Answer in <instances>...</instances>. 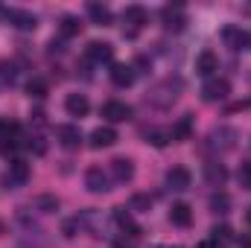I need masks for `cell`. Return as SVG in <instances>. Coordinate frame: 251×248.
Listing matches in <instances>:
<instances>
[{"label": "cell", "instance_id": "cell-1", "mask_svg": "<svg viewBox=\"0 0 251 248\" xmlns=\"http://www.w3.org/2000/svg\"><path fill=\"white\" fill-rule=\"evenodd\" d=\"M178 91H181V79H164V82H158L152 91H149V97H146V102H152L155 108H170L176 99H178Z\"/></svg>", "mask_w": 251, "mask_h": 248}, {"label": "cell", "instance_id": "cell-2", "mask_svg": "<svg viewBox=\"0 0 251 248\" xmlns=\"http://www.w3.org/2000/svg\"><path fill=\"white\" fill-rule=\"evenodd\" d=\"M26 181H29V164L26 161H12L9 170L3 173V184L9 187V190H18V187H24Z\"/></svg>", "mask_w": 251, "mask_h": 248}, {"label": "cell", "instance_id": "cell-3", "mask_svg": "<svg viewBox=\"0 0 251 248\" xmlns=\"http://www.w3.org/2000/svg\"><path fill=\"white\" fill-rule=\"evenodd\" d=\"M85 187H88L91 193H108V190H111V175H108L102 167H91V170L85 173Z\"/></svg>", "mask_w": 251, "mask_h": 248}, {"label": "cell", "instance_id": "cell-4", "mask_svg": "<svg viewBox=\"0 0 251 248\" xmlns=\"http://www.w3.org/2000/svg\"><path fill=\"white\" fill-rule=\"evenodd\" d=\"M228 94H231V82H228V79H210V82L201 88V99H204V102L228 99Z\"/></svg>", "mask_w": 251, "mask_h": 248}, {"label": "cell", "instance_id": "cell-5", "mask_svg": "<svg viewBox=\"0 0 251 248\" xmlns=\"http://www.w3.org/2000/svg\"><path fill=\"white\" fill-rule=\"evenodd\" d=\"M131 105H126L120 99H108L105 105H102V117L108 120V123H126V120H131Z\"/></svg>", "mask_w": 251, "mask_h": 248}, {"label": "cell", "instance_id": "cell-6", "mask_svg": "<svg viewBox=\"0 0 251 248\" xmlns=\"http://www.w3.org/2000/svg\"><path fill=\"white\" fill-rule=\"evenodd\" d=\"M108 175H111V181H117V184H128V181L134 178V164H131L128 158H114Z\"/></svg>", "mask_w": 251, "mask_h": 248}, {"label": "cell", "instance_id": "cell-7", "mask_svg": "<svg viewBox=\"0 0 251 248\" xmlns=\"http://www.w3.org/2000/svg\"><path fill=\"white\" fill-rule=\"evenodd\" d=\"M85 53H88V59L94 64H108L114 59V47H111L108 41H91Z\"/></svg>", "mask_w": 251, "mask_h": 248}, {"label": "cell", "instance_id": "cell-8", "mask_svg": "<svg viewBox=\"0 0 251 248\" xmlns=\"http://www.w3.org/2000/svg\"><path fill=\"white\" fill-rule=\"evenodd\" d=\"M12 26H18V29H24V32H32L35 26H38V18L32 15V12H26V9H9V18H6Z\"/></svg>", "mask_w": 251, "mask_h": 248}, {"label": "cell", "instance_id": "cell-9", "mask_svg": "<svg viewBox=\"0 0 251 248\" xmlns=\"http://www.w3.org/2000/svg\"><path fill=\"white\" fill-rule=\"evenodd\" d=\"M88 143H91V149H108V146L117 143V131L111 125H100V128L91 131V140Z\"/></svg>", "mask_w": 251, "mask_h": 248}, {"label": "cell", "instance_id": "cell-10", "mask_svg": "<svg viewBox=\"0 0 251 248\" xmlns=\"http://www.w3.org/2000/svg\"><path fill=\"white\" fill-rule=\"evenodd\" d=\"M216 70H219V59H216V53H213V50H201V53L196 56V73H199V76L210 79Z\"/></svg>", "mask_w": 251, "mask_h": 248}, {"label": "cell", "instance_id": "cell-11", "mask_svg": "<svg viewBox=\"0 0 251 248\" xmlns=\"http://www.w3.org/2000/svg\"><path fill=\"white\" fill-rule=\"evenodd\" d=\"M114 222H117V228L123 234H128V240H137L140 237V225H134V219H131V213L126 207H114Z\"/></svg>", "mask_w": 251, "mask_h": 248}, {"label": "cell", "instance_id": "cell-12", "mask_svg": "<svg viewBox=\"0 0 251 248\" xmlns=\"http://www.w3.org/2000/svg\"><path fill=\"white\" fill-rule=\"evenodd\" d=\"M222 41L231 50H249V32H243L240 26H225L222 29Z\"/></svg>", "mask_w": 251, "mask_h": 248}, {"label": "cell", "instance_id": "cell-13", "mask_svg": "<svg viewBox=\"0 0 251 248\" xmlns=\"http://www.w3.org/2000/svg\"><path fill=\"white\" fill-rule=\"evenodd\" d=\"M193 184V175H190V170L187 167H173L170 173H167V187L170 190H187V187Z\"/></svg>", "mask_w": 251, "mask_h": 248}, {"label": "cell", "instance_id": "cell-14", "mask_svg": "<svg viewBox=\"0 0 251 248\" xmlns=\"http://www.w3.org/2000/svg\"><path fill=\"white\" fill-rule=\"evenodd\" d=\"M161 18H164V26L167 29H184V24H187V18H184V9L181 6H164V12H161Z\"/></svg>", "mask_w": 251, "mask_h": 248}, {"label": "cell", "instance_id": "cell-15", "mask_svg": "<svg viewBox=\"0 0 251 248\" xmlns=\"http://www.w3.org/2000/svg\"><path fill=\"white\" fill-rule=\"evenodd\" d=\"M64 108H67V114H70V117H85V114L91 111V102H88V97H85V94H67Z\"/></svg>", "mask_w": 251, "mask_h": 248}, {"label": "cell", "instance_id": "cell-16", "mask_svg": "<svg viewBox=\"0 0 251 248\" xmlns=\"http://www.w3.org/2000/svg\"><path fill=\"white\" fill-rule=\"evenodd\" d=\"M56 134H59V143H62L64 149H76V146L82 143V131H79V125H59Z\"/></svg>", "mask_w": 251, "mask_h": 248}, {"label": "cell", "instance_id": "cell-17", "mask_svg": "<svg viewBox=\"0 0 251 248\" xmlns=\"http://www.w3.org/2000/svg\"><path fill=\"white\" fill-rule=\"evenodd\" d=\"M170 222L178 225V228H190V222H193V210H190V204L176 201V204L170 207Z\"/></svg>", "mask_w": 251, "mask_h": 248}, {"label": "cell", "instance_id": "cell-18", "mask_svg": "<svg viewBox=\"0 0 251 248\" xmlns=\"http://www.w3.org/2000/svg\"><path fill=\"white\" fill-rule=\"evenodd\" d=\"M213 146L216 149H234V140H237V128H228V125H219L213 134H210Z\"/></svg>", "mask_w": 251, "mask_h": 248}, {"label": "cell", "instance_id": "cell-19", "mask_svg": "<svg viewBox=\"0 0 251 248\" xmlns=\"http://www.w3.org/2000/svg\"><path fill=\"white\" fill-rule=\"evenodd\" d=\"M204 178H207L210 187H222L225 181H228V170H225L222 164L210 161V164H204Z\"/></svg>", "mask_w": 251, "mask_h": 248}, {"label": "cell", "instance_id": "cell-20", "mask_svg": "<svg viewBox=\"0 0 251 248\" xmlns=\"http://www.w3.org/2000/svg\"><path fill=\"white\" fill-rule=\"evenodd\" d=\"M111 82H114L117 88H128V85L134 82V67H131V64H114V67H111Z\"/></svg>", "mask_w": 251, "mask_h": 248}, {"label": "cell", "instance_id": "cell-21", "mask_svg": "<svg viewBox=\"0 0 251 248\" xmlns=\"http://www.w3.org/2000/svg\"><path fill=\"white\" fill-rule=\"evenodd\" d=\"M88 18H91L97 26H108V24H111V9L102 6V3H88Z\"/></svg>", "mask_w": 251, "mask_h": 248}, {"label": "cell", "instance_id": "cell-22", "mask_svg": "<svg viewBox=\"0 0 251 248\" xmlns=\"http://www.w3.org/2000/svg\"><path fill=\"white\" fill-rule=\"evenodd\" d=\"M123 21H126V24H131V32H134L137 26H143V24H146V12H143L140 6H126Z\"/></svg>", "mask_w": 251, "mask_h": 248}, {"label": "cell", "instance_id": "cell-23", "mask_svg": "<svg viewBox=\"0 0 251 248\" xmlns=\"http://www.w3.org/2000/svg\"><path fill=\"white\" fill-rule=\"evenodd\" d=\"M59 29H62L64 38H73V35H79V29H82V24H79V18L76 15H64L62 24H59Z\"/></svg>", "mask_w": 251, "mask_h": 248}, {"label": "cell", "instance_id": "cell-24", "mask_svg": "<svg viewBox=\"0 0 251 248\" xmlns=\"http://www.w3.org/2000/svg\"><path fill=\"white\" fill-rule=\"evenodd\" d=\"M190 131H193V120H190V117H181L178 123L173 125V131H170V140H187Z\"/></svg>", "mask_w": 251, "mask_h": 248}, {"label": "cell", "instance_id": "cell-25", "mask_svg": "<svg viewBox=\"0 0 251 248\" xmlns=\"http://www.w3.org/2000/svg\"><path fill=\"white\" fill-rule=\"evenodd\" d=\"M210 240H213L216 246H225V243L234 240V231H231L228 225H213V228H210Z\"/></svg>", "mask_w": 251, "mask_h": 248}, {"label": "cell", "instance_id": "cell-26", "mask_svg": "<svg viewBox=\"0 0 251 248\" xmlns=\"http://www.w3.org/2000/svg\"><path fill=\"white\" fill-rule=\"evenodd\" d=\"M82 228H85V219H82V216H73V219H67V222L62 225V237L64 240H73Z\"/></svg>", "mask_w": 251, "mask_h": 248}, {"label": "cell", "instance_id": "cell-27", "mask_svg": "<svg viewBox=\"0 0 251 248\" xmlns=\"http://www.w3.org/2000/svg\"><path fill=\"white\" fill-rule=\"evenodd\" d=\"M146 143H152V146L164 149V146L170 143V134H167L164 128H149V131H146Z\"/></svg>", "mask_w": 251, "mask_h": 248}, {"label": "cell", "instance_id": "cell-28", "mask_svg": "<svg viewBox=\"0 0 251 248\" xmlns=\"http://www.w3.org/2000/svg\"><path fill=\"white\" fill-rule=\"evenodd\" d=\"M35 210H41V213H56V210H59V198H56V196H38V198H35Z\"/></svg>", "mask_w": 251, "mask_h": 248}, {"label": "cell", "instance_id": "cell-29", "mask_svg": "<svg viewBox=\"0 0 251 248\" xmlns=\"http://www.w3.org/2000/svg\"><path fill=\"white\" fill-rule=\"evenodd\" d=\"M228 207H231L228 193H213V196H210V210H213V213H228Z\"/></svg>", "mask_w": 251, "mask_h": 248}, {"label": "cell", "instance_id": "cell-30", "mask_svg": "<svg viewBox=\"0 0 251 248\" xmlns=\"http://www.w3.org/2000/svg\"><path fill=\"white\" fill-rule=\"evenodd\" d=\"M0 79H3L6 85H12V82L18 79V67H15V62H6V59H0Z\"/></svg>", "mask_w": 251, "mask_h": 248}, {"label": "cell", "instance_id": "cell-31", "mask_svg": "<svg viewBox=\"0 0 251 248\" xmlns=\"http://www.w3.org/2000/svg\"><path fill=\"white\" fill-rule=\"evenodd\" d=\"M26 94L35 97V99H44V97H47V82H44V79H32V82L26 85Z\"/></svg>", "mask_w": 251, "mask_h": 248}, {"label": "cell", "instance_id": "cell-32", "mask_svg": "<svg viewBox=\"0 0 251 248\" xmlns=\"http://www.w3.org/2000/svg\"><path fill=\"white\" fill-rule=\"evenodd\" d=\"M240 187H246V190H251V161H246L243 167H240Z\"/></svg>", "mask_w": 251, "mask_h": 248}, {"label": "cell", "instance_id": "cell-33", "mask_svg": "<svg viewBox=\"0 0 251 248\" xmlns=\"http://www.w3.org/2000/svg\"><path fill=\"white\" fill-rule=\"evenodd\" d=\"M149 204H152L149 196H134V198H131V207H134V210H149Z\"/></svg>", "mask_w": 251, "mask_h": 248}, {"label": "cell", "instance_id": "cell-34", "mask_svg": "<svg viewBox=\"0 0 251 248\" xmlns=\"http://www.w3.org/2000/svg\"><path fill=\"white\" fill-rule=\"evenodd\" d=\"M243 108H251V99H243V102H234V105H228V111H243Z\"/></svg>", "mask_w": 251, "mask_h": 248}, {"label": "cell", "instance_id": "cell-35", "mask_svg": "<svg viewBox=\"0 0 251 248\" xmlns=\"http://www.w3.org/2000/svg\"><path fill=\"white\" fill-rule=\"evenodd\" d=\"M62 41H50V53H62Z\"/></svg>", "mask_w": 251, "mask_h": 248}, {"label": "cell", "instance_id": "cell-36", "mask_svg": "<svg viewBox=\"0 0 251 248\" xmlns=\"http://www.w3.org/2000/svg\"><path fill=\"white\" fill-rule=\"evenodd\" d=\"M196 248H219V246H216L213 240H204V243H199V246H196Z\"/></svg>", "mask_w": 251, "mask_h": 248}, {"label": "cell", "instance_id": "cell-37", "mask_svg": "<svg viewBox=\"0 0 251 248\" xmlns=\"http://www.w3.org/2000/svg\"><path fill=\"white\" fill-rule=\"evenodd\" d=\"M6 18H9V9H3V6H0V24H3Z\"/></svg>", "mask_w": 251, "mask_h": 248}, {"label": "cell", "instance_id": "cell-38", "mask_svg": "<svg viewBox=\"0 0 251 248\" xmlns=\"http://www.w3.org/2000/svg\"><path fill=\"white\" fill-rule=\"evenodd\" d=\"M243 246H246V248H251V237H246V240H243Z\"/></svg>", "mask_w": 251, "mask_h": 248}, {"label": "cell", "instance_id": "cell-39", "mask_svg": "<svg viewBox=\"0 0 251 248\" xmlns=\"http://www.w3.org/2000/svg\"><path fill=\"white\" fill-rule=\"evenodd\" d=\"M246 222H249V225H251V207H249V210H246Z\"/></svg>", "mask_w": 251, "mask_h": 248}, {"label": "cell", "instance_id": "cell-40", "mask_svg": "<svg viewBox=\"0 0 251 248\" xmlns=\"http://www.w3.org/2000/svg\"><path fill=\"white\" fill-rule=\"evenodd\" d=\"M0 234H3V225H0Z\"/></svg>", "mask_w": 251, "mask_h": 248}]
</instances>
